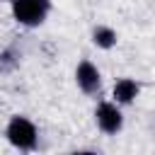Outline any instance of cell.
I'll return each instance as SVG.
<instances>
[{
    "label": "cell",
    "mask_w": 155,
    "mask_h": 155,
    "mask_svg": "<svg viewBox=\"0 0 155 155\" xmlns=\"http://www.w3.org/2000/svg\"><path fill=\"white\" fill-rule=\"evenodd\" d=\"M51 0H12V17L24 27H36L46 19Z\"/></svg>",
    "instance_id": "cell-1"
},
{
    "label": "cell",
    "mask_w": 155,
    "mask_h": 155,
    "mask_svg": "<svg viewBox=\"0 0 155 155\" xmlns=\"http://www.w3.org/2000/svg\"><path fill=\"white\" fill-rule=\"evenodd\" d=\"M138 92H140V87H138V82L131 80V78H121V80L114 85V99H116L119 104H131V102L138 97Z\"/></svg>",
    "instance_id": "cell-5"
},
{
    "label": "cell",
    "mask_w": 155,
    "mask_h": 155,
    "mask_svg": "<svg viewBox=\"0 0 155 155\" xmlns=\"http://www.w3.org/2000/svg\"><path fill=\"white\" fill-rule=\"evenodd\" d=\"M15 63H17V58H15V51H5V53H2V58H0V68L10 70Z\"/></svg>",
    "instance_id": "cell-7"
},
{
    "label": "cell",
    "mask_w": 155,
    "mask_h": 155,
    "mask_svg": "<svg viewBox=\"0 0 155 155\" xmlns=\"http://www.w3.org/2000/svg\"><path fill=\"white\" fill-rule=\"evenodd\" d=\"M7 140L19 150H31L36 145V126L24 116H12L5 131Z\"/></svg>",
    "instance_id": "cell-2"
},
{
    "label": "cell",
    "mask_w": 155,
    "mask_h": 155,
    "mask_svg": "<svg viewBox=\"0 0 155 155\" xmlns=\"http://www.w3.org/2000/svg\"><path fill=\"white\" fill-rule=\"evenodd\" d=\"M94 119H97V126L104 133H116V131H121V124H124L119 107L111 104V102H102L94 111Z\"/></svg>",
    "instance_id": "cell-3"
},
{
    "label": "cell",
    "mask_w": 155,
    "mask_h": 155,
    "mask_svg": "<svg viewBox=\"0 0 155 155\" xmlns=\"http://www.w3.org/2000/svg\"><path fill=\"white\" fill-rule=\"evenodd\" d=\"M92 41H94L97 46H102V48H111V46L116 44V31H114L111 27L99 24V27H94V31H92Z\"/></svg>",
    "instance_id": "cell-6"
},
{
    "label": "cell",
    "mask_w": 155,
    "mask_h": 155,
    "mask_svg": "<svg viewBox=\"0 0 155 155\" xmlns=\"http://www.w3.org/2000/svg\"><path fill=\"white\" fill-rule=\"evenodd\" d=\"M75 80H78V87L85 92V94H94L99 90V70L90 63V61H82L75 70Z\"/></svg>",
    "instance_id": "cell-4"
}]
</instances>
